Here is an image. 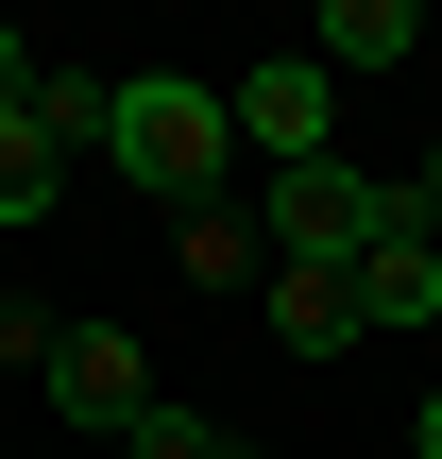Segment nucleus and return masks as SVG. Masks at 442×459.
Returning <instances> with one entry per match:
<instances>
[{
  "label": "nucleus",
  "instance_id": "f257e3e1",
  "mask_svg": "<svg viewBox=\"0 0 442 459\" xmlns=\"http://www.w3.org/2000/svg\"><path fill=\"white\" fill-rule=\"evenodd\" d=\"M153 204H221V170H238V119H221V85H187V68H119V136H102Z\"/></svg>",
  "mask_w": 442,
  "mask_h": 459
},
{
  "label": "nucleus",
  "instance_id": "f03ea898",
  "mask_svg": "<svg viewBox=\"0 0 442 459\" xmlns=\"http://www.w3.org/2000/svg\"><path fill=\"white\" fill-rule=\"evenodd\" d=\"M392 204H409L392 170H358V153H307V170H273V187H256V238H273V273H358Z\"/></svg>",
  "mask_w": 442,
  "mask_h": 459
},
{
  "label": "nucleus",
  "instance_id": "7ed1b4c3",
  "mask_svg": "<svg viewBox=\"0 0 442 459\" xmlns=\"http://www.w3.org/2000/svg\"><path fill=\"white\" fill-rule=\"evenodd\" d=\"M221 119H238V153L307 170V153H324V119H341V85H324V51H256V68L221 85Z\"/></svg>",
  "mask_w": 442,
  "mask_h": 459
},
{
  "label": "nucleus",
  "instance_id": "20e7f679",
  "mask_svg": "<svg viewBox=\"0 0 442 459\" xmlns=\"http://www.w3.org/2000/svg\"><path fill=\"white\" fill-rule=\"evenodd\" d=\"M51 409H68V426H136V409H153L136 324H68V341H51Z\"/></svg>",
  "mask_w": 442,
  "mask_h": 459
},
{
  "label": "nucleus",
  "instance_id": "39448f33",
  "mask_svg": "<svg viewBox=\"0 0 442 459\" xmlns=\"http://www.w3.org/2000/svg\"><path fill=\"white\" fill-rule=\"evenodd\" d=\"M358 324H442V238L392 204L375 221V255H358Z\"/></svg>",
  "mask_w": 442,
  "mask_h": 459
},
{
  "label": "nucleus",
  "instance_id": "423d86ee",
  "mask_svg": "<svg viewBox=\"0 0 442 459\" xmlns=\"http://www.w3.org/2000/svg\"><path fill=\"white\" fill-rule=\"evenodd\" d=\"M307 51H324V85H392L426 34H409V0H324V34H307Z\"/></svg>",
  "mask_w": 442,
  "mask_h": 459
},
{
  "label": "nucleus",
  "instance_id": "0eeeda50",
  "mask_svg": "<svg viewBox=\"0 0 442 459\" xmlns=\"http://www.w3.org/2000/svg\"><path fill=\"white\" fill-rule=\"evenodd\" d=\"M17 119H34L51 153H102V136H119V85H102V68H51V51H34V102H17Z\"/></svg>",
  "mask_w": 442,
  "mask_h": 459
},
{
  "label": "nucleus",
  "instance_id": "6e6552de",
  "mask_svg": "<svg viewBox=\"0 0 442 459\" xmlns=\"http://www.w3.org/2000/svg\"><path fill=\"white\" fill-rule=\"evenodd\" d=\"M273 341L290 358H341L358 341V273H273Z\"/></svg>",
  "mask_w": 442,
  "mask_h": 459
},
{
  "label": "nucleus",
  "instance_id": "1a4fd4ad",
  "mask_svg": "<svg viewBox=\"0 0 442 459\" xmlns=\"http://www.w3.org/2000/svg\"><path fill=\"white\" fill-rule=\"evenodd\" d=\"M187 273H204V290H238V273L273 290V238L238 221V187H221V204H187Z\"/></svg>",
  "mask_w": 442,
  "mask_h": 459
},
{
  "label": "nucleus",
  "instance_id": "9d476101",
  "mask_svg": "<svg viewBox=\"0 0 442 459\" xmlns=\"http://www.w3.org/2000/svg\"><path fill=\"white\" fill-rule=\"evenodd\" d=\"M51 204H68V153H51L34 119H0V238H17V221H51Z\"/></svg>",
  "mask_w": 442,
  "mask_h": 459
},
{
  "label": "nucleus",
  "instance_id": "9b49d317",
  "mask_svg": "<svg viewBox=\"0 0 442 459\" xmlns=\"http://www.w3.org/2000/svg\"><path fill=\"white\" fill-rule=\"evenodd\" d=\"M119 459H221V426H204V409H170V392H153V409H136V426H119Z\"/></svg>",
  "mask_w": 442,
  "mask_h": 459
},
{
  "label": "nucleus",
  "instance_id": "f8f14e48",
  "mask_svg": "<svg viewBox=\"0 0 442 459\" xmlns=\"http://www.w3.org/2000/svg\"><path fill=\"white\" fill-rule=\"evenodd\" d=\"M17 102H34V34L0 17V119H17Z\"/></svg>",
  "mask_w": 442,
  "mask_h": 459
},
{
  "label": "nucleus",
  "instance_id": "ddd939ff",
  "mask_svg": "<svg viewBox=\"0 0 442 459\" xmlns=\"http://www.w3.org/2000/svg\"><path fill=\"white\" fill-rule=\"evenodd\" d=\"M409 221H426V238H442V153H426V170H409Z\"/></svg>",
  "mask_w": 442,
  "mask_h": 459
},
{
  "label": "nucleus",
  "instance_id": "4468645a",
  "mask_svg": "<svg viewBox=\"0 0 442 459\" xmlns=\"http://www.w3.org/2000/svg\"><path fill=\"white\" fill-rule=\"evenodd\" d=\"M409 459H442V392H426V409H409Z\"/></svg>",
  "mask_w": 442,
  "mask_h": 459
},
{
  "label": "nucleus",
  "instance_id": "2eb2a0df",
  "mask_svg": "<svg viewBox=\"0 0 442 459\" xmlns=\"http://www.w3.org/2000/svg\"><path fill=\"white\" fill-rule=\"evenodd\" d=\"M221 459H273V443H221Z\"/></svg>",
  "mask_w": 442,
  "mask_h": 459
}]
</instances>
